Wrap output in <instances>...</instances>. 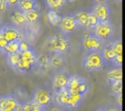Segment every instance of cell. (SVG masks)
Returning <instances> with one entry per match:
<instances>
[{
  "label": "cell",
  "mask_w": 125,
  "mask_h": 111,
  "mask_svg": "<svg viewBox=\"0 0 125 111\" xmlns=\"http://www.w3.org/2000/svg\"><path fill=\"white\" fill-rule=\"evenodd\" d=\"M70 40L67 35L62 34L61 33H56L47 38L45 44V47L47 51L52 54H66L70 49Z\"/></svg>",
  "instance_id": "1"
},
{
  "label": "cell",
  "mask_w": 125,
  "mask_h": 111,
  "mask_svg": "<svg viewBox=\"0 0 125 111\" xmlns=\"http://www.w3.org/2000/svg\"><path fill=\"white\" fill-rule=\"evenodd\" d=\"M66 90L72 94L85 97L90 90V84L87 79L81 75H70Z\"/></svg>",
  "instance_id": "2"
},
{
  "label": "cell",
  "mask_w": 125,
  "mask_h": 111,
  "mask_svg": "<svg viewBox=\"0 0 125 111\" xmlns=\"http://www.w3.org/2000/svg\"><path fill=\"white\" fill-rule=\"evenodd\" d=\"M54 95H55L54 100L57 102V103L60 107L68 109L78 108L82 104V102H83L84 98H85V97H81L79 95L70 93L67 90L62 91V92L54 94Z\"/></svg>",
  "instance_id": "3"
},
{
  "label": "cell",
  "mask_w": 125,
  "mask_h": 111,
  "mask_svg": "<svg viewBox=\"0 0 125 111\" xmlns=\"http://www.w3.org/2000/svg\"><path fill=\"white\" fill-rule=\"evenodd\" d=\"M37 54L33 48L27 51L20 53V59L16 68V72L21 74H28L35 68Z\"/></svg>",
  "instance_id": "4"
},
{
  "label": "cell",
  "mask_w": 125,
  "mask_h": 111,
  "mask_svg": "<svg viewBox=\"0 0 125 111\" xmlns=\"http://www.w3.org/2000/svg\"><path fill=\"white\" fill-rule=\"evenodd\" d=\"M105 63L101 52L96 51L87 53L82 61V66L87 71L96 72L102 69Z\"/></svg>",
  "instance_id": "5"
},
{
  "label": "cell",
  "mask_w": 125,
  "mask_h": 111,
  "mask_svg": "<svg viewBox=\"0 0 125 111\" xmlns=\"http://www.w3.org/2000/svg\"><path fill=\"white\" fill-rule=\"evenodd\" d=\"M55 95L54 93L45 87H38L34 90L33 93L32 100L38 103L40 107L46 109L53 102Z\"/></svg>",
  "instance_id": "6"
},
{
  "label": "cell",
  "mask_w": 125,
  "mask_h": 111,
  "mask_svg": "<svg viewBox=\"0 0 125 111\" xmlns=\"http://www.w3.org/2000/svg\"><path fill=\"white\" fill-rule=\"evenodd\" d=\"M82 45L87 53L100 51L104 45V42L98 38L92 32H87L82 38Z\"/></svg>",
  "instance_id": "7"
},
{
  "label": "cell",
  "mask_w": 125,
  "mask_h": 111,
  "mask_svg": "<svg viewBox=\"0 0 125 111\" xmlns=\"http://www.w3.org/2000/svg\"><path fill=\"white\" fill-rule=\"evenodd\" d=\"M98 38L102 40L103 42L108 39H111L115 34L114 25L110 21L104 22H99L92 32Z\"/></svg>",
  "instance_id": "8"
},
{
  "label": "cell",
  "mask_w": 125,
  "mask_h": 111,
  "mask_svg": "<svg viewBox=\"0 0 125 111\" xmlns=\"http://www.w3.org/2000/svg\"><path fill=\"white\" fill-rule=\"evenodd\" d=\"M57 28H58L61 33L66 35L69 34V33H74L80 28H79L74 16L72 14H70L61 16V20L59 21Z\"/></svg>",
  "instance_id": "9"
},
{
  "label": "cell",
  "mask_w": 125,
  "mask_h": 111,
  "mask_svg": "<svg viewBox=\"0 0 125 111\" xmlns=\"http://www.w3.org/2000/svg\"><path fill=\"white\" fill-rule=\"evenodd\" d=\"M90 10L95 16V17L97 18L99 22L110 21L109 19L110 16H111V9H110V6L106 1L97 2Z\"/></svg>",
  "instance_id": "10"
},
{
  "label": "cell",
  "mask_w": 125,
  "mask_h": 111,
  "mask_svg": "<svg viewBox=\"0 0 125 111\" xmlns=\"http://www.w3.org/2000/svg\"><path fill=\"white\" fill-rule=\"evenodd\" d=\"M69 77L70 75L63 71L57 72L52 75V85L54 94L59 93L62 91L66 90Z\"/></svg>",
  "instance_id": "11"
},
{
  "label": "cell",
  "mask_w": 125,
  "mask_h": 111,
  "mask_svg": "<svg viewBox=\"0 0 125 111\" xmlns=\"http://www.w3.org/2000/svg\"><path fill=\"white\" fill-rule=\"evenodd\" d=\"M21 102L13 95L0 97V109L4 111H21Z\"/></svg>",
  "instance_id": "12"
},
{
  "label": "cell",
  "mask_w": 125,
  "mask_h": 111,
  "mask_svg": "<svg viewBox=\"0 0 125 111\" xmlns=\"http://www.w3.org/2000/svg\"><path fill=\"white\" fill-rule=\"evenodd\" d=\"M0 33L2 34V36L8 43L14 41H20V40L24 38L21 29L16 28L12 25H4L3 29Z\"/></svg>",
  "instance_id": "13"
},
{
  "label": "cell",
  "mask_w": 125,
  "mask_h": 111,
  "mask_svg": "<svg viewBox=\"0 0 125 111\" xmlns=\"http://www.w3.org/2000/svg\"><path fill=\"white\" fill-rule=\"evenodd\" d=\"M10 23L12 26L20 28V29L22 27L28 25L24 13L18 10L17 9H13L10 12Z\"/></svg>",
  "instance_id": "14"
},
{
  "label": "cell",
  "mask_w": 125,
  "mask_h": 111,
  "mask_svg": "<svg viewBox=\"0 0 125 111\" xmlns=\"http://www.w3.org/2000/svg\"><path fill=\"white\" fill-rule=\"evenodd\" d=\"M35 68H38L41 72H47L52 68L50 61V55L48 54H42L37 56L36 65Z\"/></svg>",
  "instance_id": "15"
},
{
  "label": "cell",
  "mask_w": 125,
  "mask_h": 111,
  "mask_svg": "<svg viewBox=\"0 0 125 111\" xmlns=\"http://www.w3.org/2000/svg\"><path fill=\"white\" fill-rule=\"evenodd\" d=\"M89 14H90V9H81L74 12L73 16L76 21L80 28H85L86 24H87V19H88Z\"/></svg>",
  "instance_id": "16"
},
{
  "label": "cell",
  "mask_w": 125,
  "mask_h": 111,
  "mask_svg": "<svg viewBox=\"0 0 125 111\" xmlns=\"http://www.w3.org/2000/svg\"><path fill=\"white\" fill-rule=\"evenodd\" d=\"M106 80L109 85L116 83V82H122V80H123L122 67H116L108 71L106 74Z\"/></svg>",
  "instance_id": "17"
},
{
  "label": "cell",
  "mask_w": 125,
  "mask_h": 111,
  "mask_svg": "<svg viewBox=\"0 0 125 111\" xmlns=\"http://www.w3.org/2000/svg\"><path fill=\"white\" fill-rule=\"evenodd\" d=\"M39 3L34 0H18L16 8L22 13H26L33 9H38Z\"/></svg>",
  "instance_id": "18"
},
{
  "label": "cell",
  "mask_w": 125,
  "mask_h": 111,
  "mask_svg": "<svg viewBox=\"0 0 125 111\" xmlns=\"http://www.w3.org/2000/svg\"><path fill=\"white\" fill-rule=\"evenodd\" d=\"M51 66L54 68H60L63 67V65L66 63V56L64 54L54 53L50 56Z\"/></svg>",
  "instance_id": "19"
},
{
  "label": "cell",
  "mask_w": 125,
  "mask_h": 111,
  "mask_svg": "<svg viewBox=\"0 0 125 111\" xmlns=\"http://www.w3.org/2000/svg\"><path fill=\"white\" fill-rule=\"evenodd\" d=\"M101 54H102L103 58L104 59L105 62H110V63H112L114 62L115 58L116 56V54L115 53L114 50L111 47V44L108 43L106 45H104L103 48L100 50Z\"/></svg>",
  "instance_id": "20"
},
{
  "label": "cell",
  "mask_w": 125,
  "mask_h": 111,
  "mask_svg": "<svg viewBox=\"0 0 125 111\" xmlns=\"http://www.w3.org/2000/svg\"><path fill=\"white\" fill-rule=\"evenodd\" d=\"M28 25H36L41 19V13L38 9H33L24 13Z\"/></svg>",
  "instance_id": "21"
},
{
  "label": "cell",
  "mask_w": 125,
  "mask_h": 111,
  "mask_svg": "<svg viewBox=\"0 0 125 111\" xmlns=\"http://www.w3.org/2000/svg\"><path fill=\"white\" fill-rule=\"evenodd\" d=\"M44 3H45L47 9L57 12L59 9H61L63 6L66 5L68 1L66 0H46Z\"/></svg>",
  "instance_id": "22"
},
{
  "label": "cell",
  "mask_w": 125,
  "mask_h": 111,
  "mask_svg": "<svg viewBox=\"0 0 125 111\" xmlns=\"http://www.w3.org/2000/svg\"><path fill=\"white\" fill-rule=\"evenodd\" d=\"M45 16H46L47 21L48 22L52 25V27H57L58 26L59 21L61 20V16L57 12H55L53 10H50V9H47L46 13H45Z\"/></svg>",
  "instance_id": "23"
},
{
  "label": "cell",
  "mask_w": 125,
  "mask_h": 111,
  "mask_svg": "<svg viewBox=\"0 0 125 111\" xmlns=\"http://www.w3.org/2000/svg\"><path fill=\"white\" fill-rule=\"evenodd\" d=\"M46 109H43L42 107H40L38 103L31 100L27 101V102H23L21 104V111H44Z\"/></svg>",
  "instance_id": "24"
},
{
  "label": "cell",
  "mask_w": 125,
  "mask_h": 111,
  "mask_svg": "<svg viewBox=\"0 0 125 111\" xmlns=\"http://www.w3.org/2000/svg\"><path fill=\"white\" fill-rule=\"evenodd\" d=\"M20 59V53L12 54V55H7L5 56V60L7 65L10 68H12L14 71H16V66Z\"/></svg>",
  "instance_id": "25"
},
{
  "label": "cell",
  "mask_w": 125,
  "mask_h": 111,
  "mask_svg": "<svg viewBox=\"0 0 125 111\" xmlns=\"http://www.w3.org/2000/svg\"><path fill=\"white\" fill-rule=\"evenodd\" d=\"M2 53H4L5 56L19 53V41H14L9 43L7 46L4 49Z\"/></svg>",
  "instance_id": "26"
},
{
  "label": "cell",
  "mask_w": 125,
  "mask_h": 111,
  "mask_svg": "<svg viewBox=\"0 0 125 111\" xmlns=\"http://www.w3.org/2000/svg\"><path fill=\"white\" fill-rule=\"evenodd\" d=\"M99 21H98V19L95 17L94 14L91 12L90 10V14H89V16H88V19H87V24H86V27L85 28L87 30H94L95 28V27L99 24Z\"/></svg>",
  "instance_id": "27"
},
{
  "label": "cell",
  "mask_w": 125,
  "mask_h": 111,
  "mask_svg": "<svg viewBox=\"0 0 125 111\" xmlns=\"http://www.w3.org/2000/svg\"><path fill=\"white\" fill-rule=\"evenodd\" d=\"M111 47L114 50L115 53L117 55H123V44H122V40L120 38H116V39H113L110 42Z\"/></svg>",
  "instance_id": "28"
},
{
  "label": "cell",
  "mask_w": 125,
  "mask_h": 111,
  "mask_svg": "<svg viewBox=\"0 0 125 111\" xmlns=\"http://www.w3.org/2000/svg\"><path fill=\"white\" fill-rule=\"evenodd\" d=\"M111 90V93L114 96L122 95V89H123V84L122 82H116L110 85Z\"/></svg>",
  "instance_id": "29"
},
{
  "label": "cell",
  "mask_w": 125,
  "mask_h": 111,
  "mask_svg": "<svg viewBox=\"0 0 125 111\" xmlns=\"http://www.w3.org/2000/svg\"><path fill=\"white\" fill-rule=\"evenodd\" d=\"M31 48L32 47H31V45H30L29 42H28L26 38H23V39L19 41V53L27 51V50H30Z\"/></svg>",
  "instance_id": "30"
},
{
  "label": "cell",
  "mask_w": 125,
  "mask_h": 111,
  "mask_svg": "<svg viewBox=\"0 0 125 111\" xmlns=\"http://www.w3.org/2000/svg\"><path fill=\"white\" fill-rule=\"evenodd\" d=\"M9 9L6 0H0V15L4 14Z\"/></svg>",
  "instance_id": "31"
},
{
  "label": "cell",
  "mask_w": 125,
  "mask_h": 111,
  "mask_svg": "<svg viewBox=\"0 0 125 111\" xmlns=\"http://www.w3.org/2000/svg\"><path fill=\"white\" fill-rule=\"evenodd\" d=\"M8 44L9 43L4 39V37L2 36V34L0 33V52H2L3 50H4V49L7 46Z\"/></svg>",
  "instance_id": "32"
},
{
  "label": "cell",
  "mask_w": 125,
  "mask_h": 111,
  "mask_svg": "<svg viewBox=\"0 0 125 111\" xmlns=\"http://www.w3.org/2000/svg\"><path fill=\"white\" fill-rule=\"evenodd\" d=\"M6 1H7V4H8V7H9V9H15L16 8L18 0H6Z\"/></svg>",
  "instance_id": "33"
},
{
  "label": "cell",
  "mask_w": 125,
  "mask_h": 111,
  "mask_svg": "<svg viewBox=\"0 0 125 111\" xmlns=\"http://www.w3.org/2000/svg\"><path fill=\"white\" fill-rule=\"evenodd\" d=\"M98 111H120V109L117 107H107V108H103V109H99Z\"/></svg>",
  "instance_id": "34"
},
{
  "label": "cell",
  "mask_w": 125,
  "mask_h": 111,
  "mask_svg": "<svg viewBox=\"0 0 125 111\" xmlns=\"http://www.w3.org/2000/svg\"><path fill=\"white\" fill-rule=\"evenodd\" d=\"M116 107H122V95H118L116 96Z\"/></svg>",
  "instance_id": "35"
},
{
  "label": "cell",
  "mask_w": 125,
  "mask_h": 111,
  "mask_svg": "<svg viewBox=\"0 0 125 111\" xmlns=\"http://www.w3.org/2000/svg\"><path fill=\"white\" fill-rule=\"evenodd\" d=\"M48 111H63V110L59 107H52V108H51Z\"/></svg>",
  "instance_id": "36"
},
{
  "label": "cell",
  "mask_w": 125,
  "mask_h": 111,
  "mask_svg": "<svg viewBox=\"0 0 125 111\" xmlns=\"http://www.w3.org/2000/svg\"><path fill=\"white\" fill-rule=\"evenodd\" d=\"M3 27H4V24H3L2 21H1V20H0V33H1V31H2V29H3Z\"/></svg>",
  "instance_id": "37"
},
{
  "label": "cell",
  "mask_w": 125,
  "mask_h": 111,
  "mask_svg": "<svg viewBox=\"0 0 125 111\" xmlns=\"http://www.w3.org/2000/svg\"><path fill=\"white\" fill-rule=\"evenodd\" d=\"M0 111H4V110H3V109H0Z\"/></svg>",
  "instance_id": "38"
},
{
  "label": "cell",
  "mask_w": 125,
  "mask_h": 111,
  "mask_svg": "<svg viewBox=\"0 0 125 111\" xmlns=\"http://www.w3.org/2000/svg\"><path fill=\"white\" fill-rule=\"evenodd\" d=\"M44 111H47V110H44Z\"/></svg>",
  "instance_id": "39"
}]
</instances>
